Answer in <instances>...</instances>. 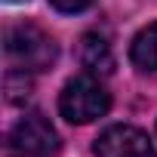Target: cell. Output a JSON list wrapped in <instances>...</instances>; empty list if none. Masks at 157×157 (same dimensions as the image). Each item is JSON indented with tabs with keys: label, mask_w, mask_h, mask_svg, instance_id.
Wrapping results in <instances>:
<instances>
[{
	"label": "cell",
	"mask_w": 157,
	"mask_h": 157,
	"mask_svg": "<svg viewBox=\"0 0 157 157\" xmlns=\"http://www.w3.org/2000/svg\"><path fill=\"white\" fill-rule=\"evenodd\" d=\"M6 148L13 157H52L59 151V132L40 111H28L10 129Z\"/></svg>",
	"instance_id": "obj_3"
},
{
	"label": "cell",
	"mask_w": 157,
	"mask_h": 157,
	"mask_svg": "<svg viewBox=\"0 0 157 157\" xmlns=\"http://www.w3.org/2000/svg\"><path fill=\"white\" fill-rule=\"evenodd\" d=\"M80 62L90 74H111L114 71V52H111V43L99 34V31H90L80 37Z\"/></svg>",
	"instance_id": "obj_5"
},
{
	"label": "cell",
	"mask_w": 157,
	"mask_h": 157,
	"mask_svg": "<svg viewBox=\"0 0 157 157\" xmlns=\"http://www.w3.org/2000/svg\"><path fill=\"white\" fill-rule=\"evenodd\" d=\"M111 108V96L96 74H77L59 93V114L68 123H93L105 117Z\"/></svg>",
	"instance_id": "obj_1"
},
{
	"label": "cell",
	"mask_w": 157,
	"mask_h": 157,
	"mask_svg": "<svg viewBox=\"0 0 157 157\" xmlns=\"http://www.w3.org/2000/svg\"><path fill=\"white\" fill-rule=\"evenodd\" d=\"M129 59H132V65L142 74L157 77V22L136 34V40L129 46Z\"/></svg>",
	"instance_id": "obj_6"
},
{
	"label": "cell",
	"mask_w": 157,
	"mask_h": 157,
	"mask_svg": "<svg viewBox=\"0 0 157 157\" xmlns=\"http://www.w3.org/2000/svg\"><path fill=\"white\" fill-rule=\"evenodd\" d=\"M6 59H10V65L13 68H19V71H46V68H52V62H56V56H59V46H56V40L43 31V28H37V25H31V22H22V25H13L10 31H6Z\"/></svg>",
	"instance_id": "obj_2"
},
{
	"label": "cell",
	"mask_w": 157,
	"mask_h": 157,
	"mask_svg": "<svg viewBox=\"0 0 157 157\" xmlns=\"http://www.w3.org/2000/svg\"><path fill=\"white\" fill-rule=\"evenodd\" d=\"M96 157H157V151L142 129L117 123L96 139Z\"/></svg>",
	"instance_id": "obj_4"
},
{
	"label": "cell",
	"mask_w": 157,
	"mask_h": 157,
	"mask_svg": "<svg viewBox=\"0 0 157 157\" xmlns=\"http://www.w3.org/2000/svg\"><path fill=\"white\" fill-rule=\"evenodd\" d=\"M31 96V80H28V71H10L6 74V99L10 102H25Z\"/></svg>",
	"instance_id": "obj_7"
},
{
	"label": "cell",
	"mask_w": 157,
	"mask_h": 157,
	"mask_svg": "<svg viewBox=\"0 0 157 157\" xmlns=\"http://www.w3.org/2000/svg\"><path fill=\"white\" fill-rule=\"evenodd\" d=\"M49 3H52L59 13H83L86 6L96 3V0H49Z\"/></svg>",
	"instance_id": "obj_8"
}]
</instances>
